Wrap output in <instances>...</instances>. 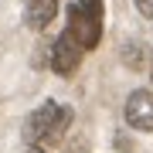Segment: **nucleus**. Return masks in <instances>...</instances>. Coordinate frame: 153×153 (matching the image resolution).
Segmentation results:
<instances>
[{
    "mask_svg": "<svg viewBox=\"0 0 153 153\" xmlns=\"http://www.w3.org/2000/svg\"><path fill=\"white\" fill-rule=\"evenodd\" d=\"M68 123H71V109L48 99V102H41L38 109L31 112V119L24 123V140H27L31 146L48 143V140H58L61 133L68 129Z\"/></svg>",
    "mask_w": 153,
    "mask_h": 153,
    "instance_id": "nucleus-1",
    "label": "nucleus"
},
{
    "mask_svg": "<svg viewBox=\"0 0 153 153\" xmlns=\"http://www.w3.org/2000/svg\"><path fill=\"white\" fill-rule=\"evenodd\" d=\"M126 123L140 133H153V92L150 88H136L129 99H126Z\"/></svg>",
    "mask_w": 153,
    "mask_h": 153,
    "instance_id": "nucleus-2",
    "label": "nucleus"
},
{
    "mask_svg": "<svg viewBox=\"0 0 153 153\" xmlns=\"http://www.w3.org/2000/svg\"><path fill=\"white\" fill-rule=\"evenodd\" d=\"M82 55H85V48L71 38L68 31H61V38L55 41V48H51V68H55L58 75H71V71L82 65Z\"/></svg>",
    "mask_w": 153,
    "mask_h": 153,
    "instance_id": "nucleus-3",
    "label": "nucleus"
},
{
    "mask_svg": "<svg viewBox=\"0 0 153 153\" xmlns=\"http://www.w3.org/2000/svg\"><path fill=\"white\" fill-rule=\"evenodd\" d=\"M58 17V0H27L24 7V24L31 31H44Z\"/></svg>",
    "mask_w": 153,
    "mask_h": 153,
    "instance_id": "nucleus-4",
    "label": "nucleus"
},
{
    "mask_svg": "<svg viewBox=\"0 0 153 153\" xmlns=\"http://www.w3.org/2000/svg\"><path fill=\"white\" fill-rule=\"evenodd\" d=\"M123 58H126L129 68H143V65H146L143 58H150V48H146V44H126V48H123Z\"/></svg>",
    "mask_w": 153,
    "mask_h": 153,
    "instance_id": "nucleus-5",
    "label": "nucleus"
},
{
    "mask_svg": "<svg viewBox=\"0 0 153 153\" xmlns=\"http://www.w3.org/2000/svg\"><path fill=\"white\" fill-rule=\"evenodd\" d=\"M78 7H82L88 17H102V0H78Z\"/></svg>",
    "mask_w": 153,
    "mask_h": 153,
    "instance_id": "nucleus-6",
    "label": "nucleus"
},
{
    "mask_svg": "<svg viewBox=\"0 0 153 153\" xmlns=\"http://www.w3.org/2000/svg\"><path fill=\"white\" fill-rule=\"evenodd\" d=\"M133 7H136L143 17H150V21H153V0H133Z\"/></svg>",
    "mask_w": 153,
    "mask_h": 153,
    "instance_id": "nucleus-7",
    "label": "nucleus"
},
{
    "mask_svg": "<svg viewBox=\"0 0 153 153\" xmlns=\"http://www.w3.org/2000/svg\"><path fill=\"white\" fill-rule=\"evenodd\" d=\"M27 153H41V150H38V146H31V150H27Z\"/></svg>",
    "mask_w": 153,
    "mask_h": 153,
    "instance_id": "nucleus-8",
    "label": "nucleus"
}]
</instances>
